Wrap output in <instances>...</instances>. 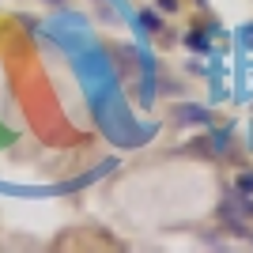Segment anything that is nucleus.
I'll list each match as a JSON object with an SVG mask.
<instances>
[{
	"mask_svg": "<svg viewBox=\"0 0 253 253\" xmlns=\"http://www.w3.org/2000/svg\"><path fill=\"white\" fill-rule=\"evenodd\" d=\"M178 121L181 125H204V121H208V110H204V106H178Z\"/></svg>",
	"mask_w": 253,
	"mask_h": 253,
	"instance_id": "1",
	"label": "nucleus"
},
{
	"mask_svg": "<svg viewBox=\"0 0 253 253\" xmlns=\"http://www.w3.org/2000/svg\"><path fill=\"white\" fill-rule=\"evenodd\" d=\"M140 27H148V31H159V15H155V11H140Z\"/></svg>",
	"mask_w": 253,
	"mask_h": 253,
	"instance_id": "2",
	"label": "nucleus"
},
{
	"mask_svg": "<svg viewBox=\"0 0 253 253\" xmlns=\"http://www.w3.org/2000/svg\"><path fill=\"white\" fill-rule=\"evenodd\" d=\"M238 193H246V197L253 193V174H238Z\"/></svg>",
	"mask_w": 253,
	"mask_h": 253,
	"instance_id": "3",
	"label": "nucleus"
},
{
	"mask_svg": "<svg viewBox=\"0 0 253 253\" xmlns=\"http://www.w3.org/2000/svg\"><path fill=\"white\" fill-rule=\"evenodd\" d=\"M189 45L193 49H208V38H204V34H189Z\"/></svg>",
	"mask_w": 253,
	"mask_h": 253,
	"instance_id": "4",
	"label": "nucleus"
},
{
	"mask_svg": "<svg viewBox=\"0 0 253 253\" xmlns=\"http://www.w3.org/2000/svg\"><path fill=\"white\" fill-rule=\"evenodd\" d=\"M159 8H163V11H174V8H178V0H159Z\"/></svg>",
	"mask_w": 253,
	"mask_h": 253,
	"instance_id": "5",
	"label": "nucleus"
}]
</instances>
